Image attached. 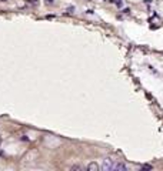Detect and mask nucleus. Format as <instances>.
Returning a JSON list of instances; mask_svg holds the SVG:
<instances>
[{"label":"nucleus","instance_id":"3","mask_svg":"<svg viewBox=\"0 0 163 171\" xmlns=\"http://www.w3.org/2000/svg\"><path fill=\"white\" fill-rule=\"evenodd\" d=\"M86 170H87V171H98L99 170V165L96 164V163H90V164L86 167Z\"/></svg>","mask_w":163,"mask_h":171},{"label":"nucleus","instance_id":"7","mask_svg":"<svg viewBox=\"0 0 163 171\" xmlns=\"http://www.w3.org/2000/svg\"><path fill=\"white\" fill-rule=\"evenodd\" d=\"M46 1H47V3H53V0H46Z\"/></svg>","mask_w":163,"mask_h":171},{"label":"nucleus","instance_id":"4","mask_svg":"<svg viewBox=\"0 0 163 171\" xmlns=\"http://www.w3.org/2000/svg\"><path fill=\"white\" fill-rule=\"evenodd\" d=\"M72 170H83V167H82V165H73Z\"/></svg>","mask_w":163,"mask_h":171},{"label":"nucleus","instance_id":"5","mask_svg":"<svg viewBox=\"0 0 163 171\" xmlns=\"http://www.w3.org/2000/svg\"><path fill=\"white\" fill-rule=\"evenodd\" d=\"M140 168H142V170H152V167H150V165H142Z\"/></svg>","mask_w":163,"mask_h":171},{"label":"nucleus","instance_id":"6","mask_svg":"<svg viewBox=\"0 0 163 171\" xmlns=\"http://www.w3.org/2000/svg\"><path fill=\"white\" fill-rule=\"evenodd\" d=\"M116 4H117V6H119V7H120V6H122V4H123V3H122V0H116Z\"/></svg>","mask_w":163,"mask_h":171},{"label":"nucleus","instance_id":"2","mask_svg":"<svg viewBox=\"0 0 163 171\" xmlns=\"http://www.w3.org/2000/svg\"><path fill=\"white\" fill-rule=\"evenodd\" d=\"M127 170V165L120 163V161H116L114 163V167H113V171H126Z\"/></svg>","mask_w":163,"mask_h":171},{"label":"nucleus","instance_id":"1","mask_svg":"<svg viewBox=\"0 0 163 171\" xmlns=\"http://www.w3.org/2000/svg\"><path fill=\"white\" fill-rule=\"evenodd\" d=\"M114 160L112 158H104L103 160V164H102V170L103 171H113V167H114Z\"/></svg>","mask_w":163,"mask_h":171},{"label":"nucleus","instance_id":"8","mask_svg":"<svg viewBox=\"0 0 163 171\" xmlns=\"http://www.w3.org/2000/svg\"><path fill=\"white\" fill-rule=\"evenodd\" d=\"M0 1H7V0H0Z\"/></svg>","mask_w":163,"mask_h":171}]
</instances>
